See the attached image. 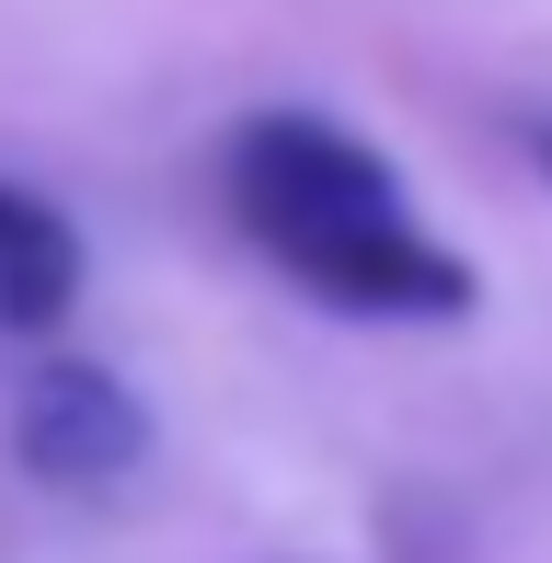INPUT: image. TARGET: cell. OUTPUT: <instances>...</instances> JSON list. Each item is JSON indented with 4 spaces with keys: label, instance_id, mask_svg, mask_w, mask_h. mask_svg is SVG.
Segmentation results:
<instances>
[{
    "label": "cell",
    "instance_id": "obj_3",
    "mask_svg": "<svg viewBox=\"0 0 552 563\" xmlns=\"http://www.w3.org/2000/svg\"><path fill=\"white\" fill-rule=\"evenodd\" d=\"M81 230H69L58 196L12 185L0 173V334H58L81 311Z\"/></svg>",
    "mask_w": 552,
    "mask_h": 563
},
{
    "label": "cell",
    "instance_id": "obj_2",
    "mask_svg": "<svg viewBox=\"0 0 552 563\" xmlns=\"http://www.w3.org/2000/svg\"><path fill=\"white\" fill-rule=\"evenodd\" d=\"M150 438H162V426H150L139 379H115L104 356H46L12 391V460L46 495H115V483H139Z\"/></svg>",
    "mask_w": 552,
    "mask_h": 563
},
{
    "label": "cell",
    "instance_id": "obj_4",
    "mask_svg": "<svg viewBox=\"0 0 552 563\" xmlns=\"http://www.w3.org/2000/svg\"><path fill=\"white\" fill-rule=\"evenodd\" d=\"M518 139H530V173L552 185V115H530V126H518Z\"/></svg>",
    "mask_w": 552,
    "mask_h": 563
},
{
    "label": "cell",
    "instance_id": "obj_1",
    "mask_svg": "<svg viewBox=\"0 0 552 563\" xmlns=\"http://www.w3.org/2000/svg\"><path fill=\"white\" fill-rule=\"evenodd\" d=\"M219 208L288 276L299 299L345 322H461L484 276L415 219L404 173L322 104H254L219 139Z\"/></svg>",
    "mask_w": 552,
    "mask_h": 563
}]
</instances>
